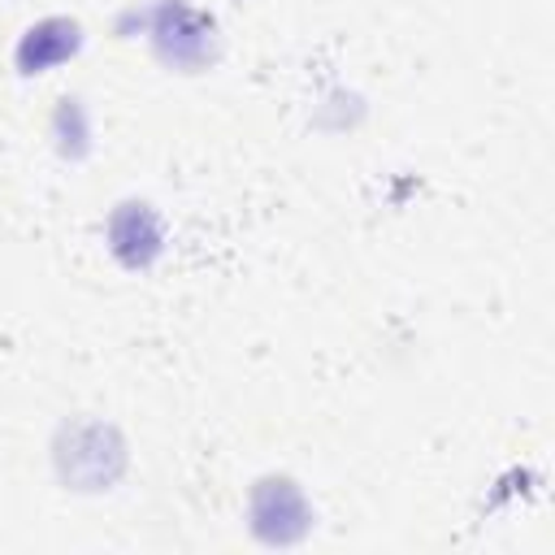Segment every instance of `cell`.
Wrapping results in <instances>:
<instances>
[{"label": "cell", "instance_id": "obj_5", "mask_svg": "<svg viewBox=\"0 0 555 555\" xmlns=\"http://www.w3.org/2000/svg\"><path fill=\"white\" fill-rule=\"evenodd\" d=\"M74 48H78V26L74 22H43L26 35L17 61H22V69H48V65L65 61Z\"/></svg>", "mask_w": 555, "mask_h": 555}, {"label": "cell", "instance_id": "obj_1", "mask_svg": "<svg viewBox=\"0 0 555 555\" xmlns=\"http://www.w3.org/2000/svg\"><path fill=\"white\" fill-rule=\"evenodd\" d=\"M308 525H312V512H308V503H304L295 481L269 477V481L256 486V494H251V529L264 542H273V546L299 542L308 533Z\"/></svg>", "mask_w": 555, "mask_h": 555}, {"label": "cell", "instance_id": "obj_2", "mask_svg": "<svg viewBox=\"0 0 555 555\" xmlns=\"http://www.w3.org/2000/svg\"><path fill=\"white\" fill-rule=\"evenodd\" d=\"M117 468H121V447H117L113 429L82 425L69 434V451H61V473L69 481H78L82 490H95V486L113 481Z\"/></svg>", "mask_w": 555, "mask_h": 555}, {"label": "cell", "instance_id": "obj_4", "mask_svg": "<svg viewBox=\"0 0 555 555\" xmlns=\"http://www.w3.org/2000/svg\"><path fill=\"white\" fill-rule=\"evenodd\" d=\"M113 247L126 264H147L156 251H160V230H156V217L143 208V204H126L117 217H113Z\"/></svg>", "mask_w": 555, "mask_h": 555}, {"label": "cell", "instance_id": "obj_3", "mask_svg": "<svg viewBox=\"0 0 555 555\" xmlns=\"http://www.w3.org/2000/svg\"><path fill=\"white\" fill-rule=\"evenodd\" d=\"M156 35H160V43L169 48V56L178 65H191V61H199L208 52V22L199 13H191L186 4H178V0L160 9Z\"/></svg>", "mask_w": 555, "mask_h": 555}]
</instances>
